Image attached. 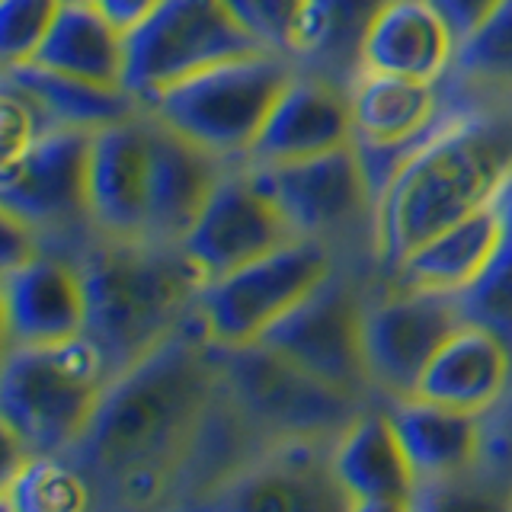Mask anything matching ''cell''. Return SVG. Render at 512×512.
<instances>
[{
    "instance_id": "7c38bea8",
    "label": "cell",
    "mask_w": 512,
    "mask_h": 512,
    "mask_svg": "<svg viewBox=\"0 0 512 512\" xmlns=\"http://www.w3.org/2000/svg\"><path fill=\"white\" fill-rule=\"evenodd\" d=\"M253 167V164H250ZM298 237L324 240L336 253L352 237L375 240V196L356 144L295 164L253 167Z\"/></svg>"
},
{
    "instance_id": "5b68a950",
    "label": "cell",
    "mask_w": 512,
    "mask_h": 512,
    "mask_svg": "<svg viewBox=\"0 0 512 512\" xmlns=\"http://www.w3.org/2000/svg\"><path fill=\"white\" fill-rule=\"evenodd\" d=\"M295 71V61L276 52L234 58L160 93L148 112L224 164H247Z\"/></svg>"
},
{
    "instance_id": "7402d4cb",
    "label": "cell",
    "mask_w": 512,
    "mask_h": 512,
    "mask_svg": "<svg viewBox=\"0 0 512 512\" xmlns=\"http://www.w3.org/2000/svg\"><path fill=\"white\" fill-rule=\"evenodd\" d=\"M330 468L349 500H413L420 490L384 407H365L330 442Z\"/></svg>"
},
{
    "instance_id": "4316f807",
    "label": "cell",
    "mask_w": 512,
    "mask_h": 512,
    "mask_svg": "<svg viewBox=\"0 0 512 512\" xmlns=\"http://www.w3.org/2000/svg\"><path fill=\"white\" fill-rule=\"evenodd\" d=\"M7 80L23 87L32 100L42 106V112L52 122V128H84V132H100V128L132 119L141 112V103L125 87H103L80 80L71 74H61L42 64H20L7 68Z\"/></svg>"
},
{
    "instance_id": "d6a6232c",
    "label": "cell",
    "mask_w": 512,
    "mask_h": 512,
    "mask_svg": "<svg viewBox=\"0 0 512 512\" xmlns=\"http://www.w3.org/2000/svg\"><path fill=\"white\" fill-rule=\"evenodd\" d=\"M45 132H52V122H48L42 106L23 87H16L13 80H0V135H4L0 164L20 157Z\"/></svg>"
},
{
    "instance_id": "277c9868",
    "label": "cell",
    "mask_w": 512,
    "mask_h": 512,
    "mask_svg": "<svg viewBox=\"0 0 512 512\" xmlns=\"http://www.w3.org/2000/svg\"><path fill=\"white\" fill-rule=\"evenodd\" d=\"M109 365L87 333L7 349L0 375L4 436L23 455H71L109 388Z\"/></svg>"
},
{
    "instance_id": "9c48e42d",
    "label": "cell",
    "mask_w": 512,
    "mask_h": 512,
    "mask_svg": "<svg viewBox=\"0 0 512 512\" xmlns=\"http://www.w3.org/2000/svg\"><path fill=\"white\" fill-rule=\"evenodd\" d=\"M125 48V90L141 109L208 68L266 52L224 0H160L148 20L125 36Z\"/></svg>"
},
{
    "instance_id": "8fae6325",
    "label": "cell",
    "mask_w": 512,
    "mask_h": 512,
    "mask_svg": "<svg viewBox=\"0 0 512 512\" xmlns=\"http://www.w3.org/2000/svg\"><path fill=\"white\" fill-rule=\"evenodd\" d=\"M365 298L368 292L356 282L352 269L336 266L260 343L282 352L285 359L333 388L368 400L375 388L368 378L362 346Z\"/></svg>"
},
{
    "instance_id": "9a60e30c",
    "label": "cell",
    "mask_w": 512,
    "mask_h": 512,
    "mask_svg": "<svg viewBox=\"0 0 512 512\" xmlns=\"http://www.w3.org/2000/svg\"><path fill=\"white\" fill-rule=\"evenodd\" d=\"M151 189V112L112 122L93 132L90 148V218L96 234L148 240Z\"/></svg>"
},
{
    "instance_id": "8992f818",
    "label": "cell",
    "mask_w": 512,
    "mask_h": 512,
    "mask_svg": "<svg viewBox=\"0 0 512 512\" xmlns=\"http://www.w3.org/2000/svg\"><path fill=\"white\" fill-rule=\"evenodd\" d=\"M221 388L266 439L333 442L368 407L365 397L333 388L266 343L215 346Z\"/></svg>"
},
{
    "instance_id": "e0dca14e",
    "label": "cell",
    "mask_w": 512,
    "mask_h": 512,
    "mask_svg": "<svg viewBox=\"0 0 512 512\" xmlns=\"http://www.w3.org/2000/svg\"><path fill=\"white\" fill-rule=\"evenodd\" d=\"M352 138H356V128H352L349 90L317 74L295 71L276 106H272L247 164H295V160L346 148Z\"/></svg>"
},
{
    "instance_id": "ffe728a7",
    "label": "cell",
    "mask_w": 512,
    "mask_h": 512,
    "mask_svg": "<svg viewBox=\"0 0 512 512\" xmlns=\"http://www.w3.org/2000/svg\"><path fill=\"white\" fill-rule=\"evenodd\" d=\"M384 410H388L391 426L404 445L416 484L464 477L484 458V416L432 404V400L416 394L384 400Z\"/></svg>"
},
{
    "instance_id": "ba28073f",
    "label": "cell",
    "mask_w": 512,
    "mask_h": 512,
    "mask_svg": "<svg viewBox=\"0 0 512 512\" xmlns=\"http://www.w3.org/2000/svg\"><path fill=\"white\" fill-rule=\"evenodd\" d=\"M90 148L93 132L52 128L20 157L0 164V212L29 224L42 247L71 260H80L96 237L87 192Z\"/></svg>"
},
{
    "instance_id": "44dd1931",
    "label": "cell",
    "mask_w": 512,
    "mask_h": 512,
    "mask_svg": "<svg viewBox=\"0 0 512 512\" xmlns=\"http://www.w3.org/2000/svg\"><path fill=\"white\" fill-rule=\"evenodd\" d=\"M458 55V36L429 0H391L362 45V71L442 84Z\"/></svg>"
},
{
    "instance_id": "ac0fdd59",
    "label": "cell",
    "mask_w": 512,
    "mask_h": 512,
    "mask_svg": "<svg viewBox=\"0 0 512 512\" xmlns=\"http://www.w3.org/2000/svg\"><path fill=\"white\" fill-rule=\"evenodd\" d=\"M512 391V346L500 333L464 320L439 346L416 384V397L432 404L487 416Z\"/></svg>"
},
{
    "instance_id": "52a82bcc",
    "label": "cell",
    "mask_w": 512,
    "mask_h": 512,
    "mask_svg": "<svg viewBox=\"0 0 512 512\" xmlns=\"http://www.w3.org/2000/svg\"><path fill=\"white\" fill-rule=\"evenodd\" d=\"M336 266L340 253L330 244L295 237L260 260L205 282L192 314L208 343L221 349L260 343Z\"/></svg>"
},
{
    "instance_id": "1f68e13d",
    "label": "cell",
    "mask_w": 512,
    "mask_h": 512,
    "mask_svg": "<svg viewBox=\"0 0 512 512\" xmlns=\"http://www.w3.org/2000/svg\"><path fill=\"white\" fill-rule=\"evenodd\" d=\"M413 512H512V493L477 484L471 474H464L439 484H420Z\"/></svg>"
},
{
    "instance_id": "4fadbf2b",
    "label": "cell",
    "mask_w": 512,
    "mask_h": 512,
    "mask_svg": "<svg viewBox=\"0 0 512 512\" xmlns=\"http://www.w3.org/2000/svg\"><path fill=\"white\" fill-rule=\"evenodd\" d=\"M295 237L298 234L285 212L269 196L253 167L231 164L180 247L202 272V279L212 282L279 250Z\"/></svg>"
},
{
    "instance_id": "4dcf8cb0",
    "label": "cell",
    "mask_w": 512,
    "mask_h": 512,
    "mask_svg": "<svg viewBox=\"0 0 512 512\" xmlns=\"http://www.w3.org/2000/svg\"><path fill=\"white\" fill-rule=\"evenodd\" d=\"M224 7L237 16L240 26H244L266 52L292 58L304 0H224Z\"/></svg>"
},
{
    "instance_id": "f1b7e54d",
    "label": "cell",
    "mask_w": 512,
    "mask_h": 512,
    "mask_svg": "<svg viewBox=\"0 0 512 512\" xmlns=\"http://www.w3.org/2000/svg\"><path fill=\"white\" fill-rule=\"evenodd\" d=\"M503 205V237L490 256L480 279L458 295L461 311L474 324L500 333L512 346V180L500 192Z\"/></svg>"
},
{
    "instance_id": "d6986e66",
    "label": "cell",
    "mask_w": 512,
    "mask_h": 512,
    "mask_svg": "<svg viewBox=\"0 0 512 512\" xmlns=\"http://www.w3.org/2000/svg\"><path fill=\"white\" fill-rule=\"evenodd\" d=\"M228 167L231 164L151 116L148 240L183 244Z\"/></svg>"
},
{
    "instance_id": "5bb4252c",
    "label": "cell",
    "mask_w": 512,
    "mask_h": 512,
    "mask_svg": "<svg viewBox=\"0 0 512 512\" xmlns=\"http://www.w3.org/2000/svg\"><path fill=\"white\" fill-rule=\"evenodd\" d=\"M205 512H349L352 500L330 468V442L282 439L234 474Z\"/></svg>"
},
{
    "instance_id": "603a6c76",
    "label": "cell",
    "mask_w": 512,
    "mask_h": 512,
    "mask_svg": "<svg viewBox=\"0 0 512 512\" xmlns=\"http://www.w3.org/2000/svg\"><path fill=\"white\" fill-rule=\"evenodd\" d=\"M500 237H503V205L500 196H496L487 208H480V212L455 221L452 228L429 237L384 282L461 295L487 269Z\"/></svg>"
},
{
    "instance_id": "cb8c5ba5",
    "label": "cell",
    "mask_w": 512,
    "mask_h": 512,
    "mask_svg": "<svg viewBox=\"0 0 512 512\" xmlns=\"http://www.w3.org/2000/svg\"><path fill=\"white\" fill-rule=\"evenodd\" d=\"M391 0H304L292 61L308 71L349 90L362 71V45L378 13Z\"/></svg>"
},
{
    "instance_id": "7a4b0ae2",
    "label": "cell",
    "mask_w": 512,
    "mask_h": 512,
    "mask_svg": "<svg viewBox=\"0 0 512 512\" xmlns=\"http://www.w3.org/2000/svg\"><path fill=\"white\" fill-rule=\"evenodd\" d=\"M509 180L512 106L448 103L436 135L375 202V272L388 279L429 237L487 208Z\"/></svg>"
},
{
    "instance_id": "6da1fadb",
    "label": "cell",
    "mask_w": 512,
    "mask_h": 512,
    "mask_svg": "<svg viewBox=\"0 0 512 512\" xmlns=\"http://www.w3.org/2000/svg\"><path fill=\"white\" fill-rule=\"evenodd\" d=\"M218 391L215 343L192 314L167 343L109 381L68 458L122 509H151L173 493L186 445Z\"/></svg>"
},
{
    "instance_id": "d590c367",
    "label": "cell",
    "mask_w": 512,
    "mask_h": 512,
    "mask_svg": "<svg viewBox=\"0 0 512 512\" xmlns=\"http://www.w3.org/2000/svg\"><path fill=\"white\" fill-rule=\"evenodd\" d=\"M349 512H413V500H391V496H381V500H352Z\"/></svg>"
},
{
    "instance_id": "484cf974",
    "label": "cell",
    "mask_w": 512,
    "mask_h": 512,
    "mask_svg": "<svg viewBox=\"0 0 512 512\" xmlns=\"http://www.w3.org/2000/svg\"><path fill=\"white\" fill-rule=\"evenodd\" d=\"M439 87L458 106H512V0L458 42L455 64Z\"/></svg>"
},
{
    "instance_id": "30bf717a",
    "label": "cell",
    "mask_w": 512,
    "mask_h": 512,
    "mask_svg": "<svg viewBox=\"0 0 512 512\" xmlns=\"http://www.w3.org/2000/svg\"><path fill=\"white\" fill-rule=\"evenodd\" d=\"M458 295L384 282L368 292L362 317L365 365L375 394L410 397L439 346L464 324Z\"/></svg>"
},
{
    "instance_id": "836d02e7",
    "label": "cell",
    "mask_w": 512,
    "mask_h": 512,
    "mask_svg": "<svg viewBox=\"0 0 512 512\" xmlns=\"http://www.w3.org/2000/svg\"><path fill=\"white\" fill-rule=\"evenodd\" d=\"M429 4L445 16V23L452 26V32L461 42V39H468L503 0H429Z\"/></svg>"
},
{
    "instance_id": "e575fe53",
    "label": "cell",
    "mask_w": 512,
    "mask_h": 512,
    "mask_svg": "<svg viewBox=\"0 0 512 512\" xmlns=\"http://www.w3.org/2000/svg\"><path fill=\"white\" fill-rule=\"evenodd\" d=\"M77 4H84L100 16H106L112 26L122 29L128 36V32L138 29L157 10L160 0H77Z\"/></svg>"
},
{
    "instance_id": "83f0119b",
    "label": "cell",
    "mask_w": 512,
    "mask_h": 512,
    "mask_svg": "<svg viewBox=\"0 0 512 512\" xmlns=\"http://www.w3.org/2000/svg\"><path fill=\"white\" fill-rule=\"evenodd\" d=\"M93 487L68 455H26L4 474V512H87Z\"/></svg>"
},
{
    "instance_id": "d4e9b609",
    "label": "cell",
    "mask_w": 512,
    "mask_h": 512,
    "mask_svg": "<svg viewBox=\"0 0 512 512\" xmlns=\"http://www.w3.org/2000/svg\"><path fill=\"white\" fill-rule=\"evenodd\" d=\"M125 61V32L77 0H64L52 32L29 64H42L90 84L125 87Z\"/></svg>"
},
{
    "instance_id": "f546056e",
    "label": "cell",
    "mask_w": 512,
    "mask_h": 512,
    "mask_svg": "<svg viewBox=\"0 0 512 512\" xmlns=\"http://www.w3.org/2000/svg\"><path fill=\"white\" fill-rule=\"evenodd\" d=\"M64 0H0V64L20 68L36 58Z\"/></svg>"
},
{
    "instance_id": "2e32d148",
    "label": "cell",
    "mask_w": 512,
    "mask_h": 512,
    "mask_svg": "<svg viewBox=\"0 0 512 512\" xmlns=\"http://www.w3.org/2000/svg\"><path fill=\"white\" fill-rule=\"evenodd\" d=\"M7 349L74 340L87 330V295L80 263L42 247L4 269Z\"/></svg>"
},
{
    "instance_id": "3957f363",
    "label": "cell",
    "mask_w": 512,
    "mask_h": 512,
    "mask_svg": "<svg viewBox=\"0 0 512 512\" xmlns=\"http://www.w3.org/2000/svg\"><path fill=\"white\" fill-rule=\"evenodd\" d=\"M87 336L116 378L180 330L202 292V272L180 244L96 234L80 253Z\"/></svg>"
}]
</instances>
